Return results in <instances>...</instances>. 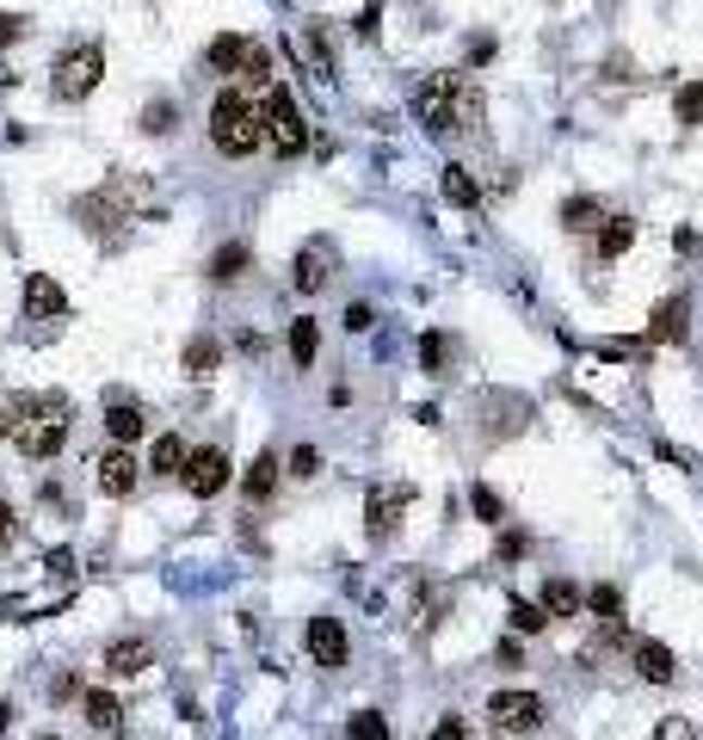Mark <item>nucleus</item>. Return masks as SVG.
<instances>
[{
	"instance_id": "f257e3e1",
	"label": "nucleus",
	"mask_w": 703,
	"mask_h": 740,
	"mask_svg": "<svg viewBox=\"0 0 703 740\" xmlns=\"http://www.w3.org/2000/svg\"><path fill=\"white\" fill-rule=\"evenodd\" d=\"M7 426H13L7 438H20V451L32 463H50L75 432V401L62 389H25V396L7 401Z\"/></svg>"
},
{
	"instance_id": "f03ea898",
	"label": "nucleus",
	"mask_w": 703,
	"mask_h": 740,
	"mask_svg": "<svg viewBox=\"0 0 703 740\" xmlns=\"http://www.w3.org/2000/svg\"><path fill=\"white\" fill-rule=\"evenodd\" d=\"M260 142H266L260 99L248 87H223L210 99V149L228 154V161H248V154H260Z\"/></svg>"
},
{
	"instance_id": "7ed1b4c3",
	"label": "nucleus",
	"mask_w": 703,
	"mask_h": 740,
	"mask_svg": "<svg viewBox=\"0 0 703 740\" xmlns=\"http://www.w3.org/2000/svg\"><path fill=\"white\" fill-rule=\"evenodd\" d=\"M80 223L93 228V235H112V228L136 223V216H154L161 210V198H154V186L142 179V173H112L99 191H87L80 198Z\"/></svg>"
},
{
	"instance_id": "20e7f679",
	"label": "nucleus",
	"mask_w": 703,
	"mask_h": 740,
	"mask_svg": "<svg viewBox=\"0 0 703 740\" xmlns=\"http://www.w3.org/2000/svg\"><path fill=\"white\" fill-rule=\"evenodd\" d=\"M99 80H105V50H99L93 38H87V43H68V50L50 62V99H62V105H80V99L93 93Z\"/></svg>"
},
{
	"instance_id": "39448f33",
	"label": "nucleus",
	"mask_w": 703,
	"mask_h": 740,
	"mask_svg": "<svg viewBox=\"0 0 703 740\" xmlns=\"http://www.w3.org/2000/svg\"><path fill=\"white\" fill-rule=\"evenodd\" d=\"M260 117H266V149L278 154V161H297V154L309 149L303 105L290 99V87H278V80H272V87H266V105H260Z\"/></svg>"
},
{
	"instance_id": "423d86ee",
	"label": "nucleus",
	"mask_w": 703,
	"mask_h": 740,
	"mask_svg": "<svg viewBox=\"0 0 703 740\" xmlns=\"http://www.w3.org/2000/svg\"><path fill=\"white\" fill-rule=\"evenodd\" d=\"M456 87L463 75H426L414 87V117L426 124V136H456Z\"/></svg>"
},
{
	"instance_id": "0eeeda50",
	"label": "nucleus",
	"mask_w": 703,
	"mask_h": 740,
	"mask_svg": "<svg viewBox=\"0 0 703 740\" xmlns=\"http://www.w3.org/2000/svg\"><path fill=\"white\" fill-rule=\"evenodd\" d=\"M481 716H488V728H494V735L525 740V735H537V728H543V698H537V691H494Z\"/></svg>"
},
{
	"instance_id": "6e6552de",
	"label": "nucleus",
	"mask_w": 703,
	"mask_h": 740,
	"mask_svg": "<svg viewBox=\"0 0 703 740\" xmlns=\"http://www.w3.org/2000/svg\"><path fill=\"white\" fill-rule=\"evenodd\" d=\"M179 481H186L191 500H216V493L228 488V451L223 444H204V451L186 456V469H179Z\"/></svg>"
},
{
	"instance_id": "1a4fd4ad",
	"label": "nucleus",
	"mask_w": 703,
	"mask_h": 740,
	"mask_svg": "<svg viewBox=\"0 0 703 740\" xmlns=\"http://www.w3.org/2000/svg\"><path fill=\"white\" fill-rule=\"evenodd\" d=\"M414 506V488H401V481H389V488H377L371 500H364V525H371V537L377 543H389V537L401 531V513Z\"/></svg>"
},
{
	"instance_id": "9d476101",
	"label": "nucleus",
	"mask_w": 703,
	"mask_h": 740,
	"mask_svg": "<svg viewBox=\"0 0 703 740\" xmlns=\"http://www.w3.org/2000/svg\"><path fill=\"white\" fill-rule=\"evenodd\" d=\"M334 241H303V253H297V266H290V285L303 290V297H315V290L334 285Z\"/></svg>"
},
{
	"instance_id": "9b49d317",
	"label": "nucleus",
	"mask_w": 703,
	"mask_h": 740,
	"mask_svg": "<svg viewBox=\"0 0 703 740\" xmlns=\"http://www.w3.org/2000/svg\"><path fill=\"white\" fill-rule=\"evenodd\" d=\"M309 654H315V666H327V673H340V666L352 661V642H346L340 617H309Z\"/></svg>"
},
{
	"instance_id": "f8f14e48",
	"label": "nucleus",
	"mask_w": 703,
	"mask_h": 740,
	"mask_svg": "<svg viewBox=\"0 0 703 740\" xmlns=\"http://www.w3.org/2000/svg\"><path fill=\"white\" fill-rule=\"evenodd\" d=\"M25 315H32V322H62V315H68V290H62L50 272H32V278H25Z\"/></svg>"
},
{
	"instance_id": "ddd939ff",
	"label": "nucleus",
	"mask_w": 703,
	"mask_h": 740,
	"mask_svg": "<svg viewBox=\"0 0 703 740\" xmlns=\"http://www.w3.org/2000/svg\"><path fill=\"white\" fill-rule=\"evenodd\" d=\"M629 661H636V673H642L648 685H673V679H679V661H673V648L654 642V636H636V642H629Z\"/></svg>"
},
{
	"instance_id": "4468645a",
	"label": "nucleus",
	"mask_w": 703,
	"mask_h": 740,
	"mask_svg": "<svg viewBox=\"0 0 703 740\" xmlns=\"http://www.w3.org/2000/svg\"><path fill=\"white\" fill-rule=\"evenodd\" d=\"M105 432H112V444H136V438L149 432V414H142V401L130 396H105Z\"/></svg>"
},
{
	"instance_id": "2eb2a0df",
	"label": "nucleus",
	"mask_w": 703,
	"mask_h": 740,
	"mask_svg": "<svg viewBox=\"0 0 703 740\" xmlns=\"http://www.w3.org/2000/svg\"><path fill=\"white\" fill-rule=\"evenodd\" d=\"M93 469H99V493H112V500H130L136 493V456L124 451V444H112Z\"/></svg>"
},
{
	"instance_id": "dca6fc26",
	"label": "nucleus",
	"mask_w": 703,
	"mask_h": 740,
	"mask_svg": "<svg viewBox=\"0 0 703 740\" xmlns=\"http://www.w3.org/2000/svg\"><path fill=\"white\" fill-rule=\"evenodd\" d=\"M685 334H691V303H685V297H666V303L648 315V340H654V346H679Z\"/></svg>"
},
{
	"instance_id": "f3484780",
	"label": "nucleus",
	"mask_w": 703,
	"mask_h": 740,
	"mask_svg": "<svg viewBox=\"0 0 703 740\" xmlns=\"http://www.w3.org/2000/svg\"><path fill=\"white\" fill-rule=\"evenodd\" d=\"M149 666H154V648L142 642V636H124V642L105 648V673H112V679H136V673H149Z\"/></svg>"
},
{
	"instance_id": "a211bd4d",
	"label": "nucleus",
	"mask_w": 703,
	"mask_h": 740,
	"mask_svg": "<svg viewBox=\"0 0 703 740\" xmlns=\"http://www.w3.org/2000/svg\"><path fill=\"white\" fill-rule=\"evenodd\" d=\"M248 266H253V247L248 241H223L216 253H210V278H216V285H241V278H248Z\"/></svg>"
},
{
	"instance_id": "6ab92c4d",
	"label": "nucleus",
	"mask_w": 703,
	"mask_h": 740,
	"mask_svg": "<svg viewBox=\"0 0 703 740\" xmlns=\"http://www.w3.org/2000/svg\"><path fill=\"white\" fill-rule=\"evenodd\" d=\"M278 475H285V463H278L272 451H260V456L248 463V475H241V493H248L253 506H260V500H272V488H278Z\"/></svg>"
},
{
	"instance_id": "aec40b11",
	"label": "nucleus",
	"mask_w": 703,
	"mask_h": 740,
	"mask_svg": "<svg viewBox=\"0 0 703 740\" xmlns=\"http://www.w3.org/2000/svg\"><path fill=\"white\" fill-rule=\"evenodd\" d=\"M248 43H253V38H241V32H223V38H210L204 62L216 68V75H241V62H248Z\"/></svg>"
},
{
	"instance_id": "412c9836",
	"label": "nucleus",
	"mask_w": 703,
	"mask_h": 740,
	"mask_svg": "<svg viewBox=\"0 0 703 740\" xmlns=\"http://www.w3.org/2000/svg\"><path fill=\"white\" fill-rule=\"evenodd\" d=\"M629 247H636V223L629 216H605L599 223V260H624Z\"/></svg>"
},
{
	"instance_id": "4be33fe9",
	"label": "nucleus",
	"mask_w": 703,
	"mask_h": 740,
	"mask_svg": "<svg viewBox=\"0 0 703 740\" xmlns=\"http://www.w3.org/2000/svg\"><path fill=\"white\" fill-rule=\"evenodd\" d=\"M290 359H297V371H309V364L322 359V327H315V315L290 322Z\"/></svg>"
},
{
	"instance_id": "5701e85b",
	"label": "nucleus",
	"mask_w": 703,
	"mask_h": 740,
	"mask_svg": "<svg viewBox=\"0 0 703 740\" xmlns=\"http://www.w3.org/2000/svg\"><path fill=\"white\" fill-rule=\"evenodd\" d=\"M80 710H87V722H93L99 735H112V728H124V703H117L112 691H87V698H80Z\"/></svg>"
},
{
	"instance_id": "b1692460",
	"label": "nucleus",
	"mask_w": 703,
	"mask_h": 740,
	"mask_svg": "<svg viewBox=\"0 0 703 740\" xmlns=\"http://www.w3.org/2000/svg\"><path fill=\"white\" fill-rule=\"evenodd\" d=\"M599 223H605L599 198H568V204H562V228H568V235H599Z\"/></svg>"
},
{
	"instance_id": "393cba45",
	"label": "nucleus",
	"mask_w": 703,
	"mask_h": 740,
	"mask_svg": "<svg viewBox=\"0 0 703 740\" xmlns=\"http://www.w3.org/2000/svg\"><path fill=\"white\" fill-rule=\"evenodd\" d=\"M216 364H223V346L210 340V334H198V340L186 346V377L204 382V377H216Z\"/></svg>"
},
{
	"instance_id": "a878e982",
	"label": "nucleus",
	"mask_w": 703,
	"mask_h": 740,
	"mask_svg": "<svg viewBox=\"0 0 703 740\" xmlns=\"http://www.w3.org/2000/svg\"><path fill=\"white\" fill-rule=\"evenodd\" d=\"M481 117H488V99H481L476 80L463 75V87H456V130H481Z\"/></svg>"
},
{
	"instance_id": "bb28decb",
	"label": "nucleus",
	"mask_w": 703,
	"mask_h": 740,
	"mask_svg": "<svg viewBox=\"0 0 703 740\" xmlns=\"http://www.w3.org/2000/svg\"><path fill=\"white\" fill-rule=\"evenodd\" d=\"M444 198H451V204H463V210H476L481 204V186H476V173L469 167H444Z\"/></svg>"
},
{
	"instance_id": "cd10ccee",
	"label": "nucleus",
	"mask_w": 703,
	"mask_h": 740,
	"mask_svg": "<svg viewBox=\"0 0 703 740\" xmlns=\"http://www.w3.org/2000/svg\"><path fill=\"white\" fill-rule=\"evenodd\" d=\"M136 124H142V136H173L179 130V105H173V99H149Z\"/></svg>"
},
{
	"instance_id": "c85d7f7f",
	"label": "nucleus",
	"mask_w": 703,
	"mask_h": 740,
	"mask_svg": "<svg viewBox=\"0 0 703 740\" xmlns=\"http://www.w3.org/2000/svg\"><path fill=\"white\" fill-rule=\"evenodd\" d=\"M580 605H587V599H580L574 580H550V587H543V611H550V617H580Z\"/></svg>"
},
{
	"instance_id": "c756f323",
	"label": "nucleus",
	"mask_w": 703,
	"mask_h": 740,
	"mask_svg": "<svg viewBox=\"0 0 703 740\" xmlns=\"http://www.w3.org/2000/svg\"><path fill=\"white\" fill-rule=\"evenodd\" d=\"M186 456H191V451H186V438H173V432H167V438H154L149 469H154V475H179V469H186Z\"/></svg>"
},
{
	"instance_id": "7c9ffc66",
	"label": "nucleus",
	"mask_w": 703,
	"mask_h": 740,
	"mask_svg": "<svg viewBox=\"0 0 703 740\" xmlns=\"http://www.w3.org/2000/svg\"><path fill=\"white\" fill-rule=\"evenodd\" d=\"M506 624H513L518 636H543V629H550V611L531 605V599H513V605H506Z\"/></svg>"
},
{
	"instance_id": "2f4dec72",
	"label": "nucleus",
	"mask_w": 703,
	"mask_h": 740,
	"mask_svg": "<svg viewBox=\"0 0 703 740\" xmlns=\"http://www.w3.org/2000/svg\"><path fill=\"white\" fill-rule=\"evenodd\" d=\"M241 87H272V50L266 43H248V62H241Z\"/></svg>"
},
{
	"instance_id": "473e14b6",
	"label": "nucleus",
	"mask_w": 703,
	"mask_h": 740,
	"mask_svg": "<svg viewBox=\"0 0 703 740\" xmlns=\"http://www.w3.org/2000/svg\"><path fill=\"white\" fill-rule=\"evenodd\" d=\"M587 611L599 617V624H624V592H617V587H592L587 592Z\"/></svg>"
},
{
	"instance_id": "72a5a7b5",
	"label": "nucleus",
	"mask_w": 703,
	"mask_h": 740,
	"mask_svg": "<svg viewBox=\"0 0 703 740\" xmlns=\"http://www.w3.org/2000/svg\"><path fill=\"white\" fill-rule=\"evenodd\" d=\"M346 735L352 740H396L389 735V722H382V710H359V716L346 722Z\"/></svg>"
},
{
	"instance_id": "f704fd0d",
	"label": "nucleus",
	"mask_w": 703,
	"mask_h": 740,
	"mask_svg": "<svg viewBox=\"0 0 703 740\" xmlns=\"http://www.w3.org/2000/svg\"><path fill=\"white\" fill-rule=\"evenodd\" d=\"M451 352H456V346H451V334H426V340H419V364H426L432 377L444 371V364H451Z\"/></svg>"
},
{
	"instance_id": "c9c22d12",
	"label": "nucleus",
	"mask_w": 703,
	"mask_h": 740,
	"mask_svg": "<svg viewBox=\"0 0 703 740\" xmlns=\"http://www.w3.org/2000/svg\"><path fill=\"white\" fill-rule=\"evenodd\" d=\"M469 506H476V518H481V525H500V518H506V500H500L494 488H481V481L469 488Z\"/></svg>"
},
{
	"instance_id": "e433bc0d",
	"label": "nucleus",
	"mask_w": 703,
	"mask_h": 740,
	"mask_svg": "<svg viewBox=\"0 0 703 740\" xmlns=\"http://www.w3.org/2000/svg\"><path fill=\"white\" fill-rule=\"evenodd\" d=\"M303 57H309V68H315V80H334V50H327L322 32H309L303 38Z\"/></svg>"
},
{
	"instance_id": "4c0bfd02",
	"label": "nucleus",
	"mask_w": 703,
	"mask_h": 740,
	"mask_svg": "<svg viewBox=\"0 0 703 740\" xmlns=\"http://www.w3.org/2000/svg\"><path fill=\"white\" fill-rule=\"evenodd\" d=\"M673 112H679V124H685V130H691V124H703V80L679 87V99H673Z\"/></svg>"
},
{
	"instance_id": "58836bf2",
	"label": "nucleus",
	"mask_w": 703,
	"mask_h": 740,
	"mask_svg": "<svg viewBox=\"0 0 703 740\" xmlns=\"http://www.w3.org/2000/svg\"><path fill=\"white\" fill-rule=\"evenodd\" d=\"M290 475H297V481H315V475H322V451H315V444H303V451L290 456Z\"/></svg>"
},
{
	"instance_id": "ea45409f",
	"label": "nucleus",
	"mask_w": 703,
	"mask_h": 740,
	"mask_svg": "<svg viewBox=\"0 0 703 740\" xmlns=\"http://www.w3.org/2000/svg\"><path fill=\"white\" fill-rule=\"evenodd\" d=\"M25 32H32V20H25V13H0V50H13Z\"/></svg>"
},
{
	"instance_id": "a19ab883",
	"label": "nucleus",
	"mask_w": 703,
	"mask_h": 740,
	"mask_svg": "<svg viewBox=\"0 0 703 740\" xmlns=\"http://www.w3.org/2000/svg\"><path fill=\"white\" fill-rule=\"evenodd\" d=\"M494 555H500V562H525V555H531V537H525V531H506Z\"/></svg>"
},
{
	"instance_id": "79ce46f5",
	"label": "nucleus",
	"mask_w": 703,
	"mask_h": 740,
	"mask_svg": "<svg viewBox=\"0 0 703 740\" xmlns=\"http://www.w3.org/2000/svg\"><path fill=\"white\" fill-rule=\"evenodd\" d=\"M654 740H698V728H691L685 716H666L661 728H654Z\"/></svg>"
},
{
	"instance_id": "37998d69",
	"label": "nucleus",
	"mask_w": 703,
	"mask_h": 740,
	"mask_svg": "<svg viewBox=\"0 0 703 740\" xmlns=\"http://www.w3.org/2000/svg\"><path fill=\"white\" fill-rule=\"evenodd\" d=\"M432 740H469V728H463V716H438L432 722Z\"/></svg>"
},
{
	"instance_id": "c03bdc74",
	"label": "nucleus",
	"mask_w": 703,
	"mask_h": 740,
	"mask_svg": "<svg viewBox=\"0 0 703 740\" xmlns=\"http://www.w3.org/2000/svg\"><path fill=\"white\" fill-rule=\"evenodd\" d=\"M13 537H20V513H13V506H7V500H0V550H7V543H13Z\"/></svg>"
},
{
	"instance_id": "a18cd8bd",
	"label": "nucleus",
	"mask_w": 703,
	"mask_h": 740,
	"mask_svg": "<svg viewBox=\"0 0 703 740\" xmlns=\"http://www.w3.org/2000/svg\"><path fill=\"white\" fill-rule=\"evenodd\" d=\"M371 322H377V315H371V303H352V309H346V327H352V334H364Z\"/></svg>"
},
{
	"instance_id": "49530a36",
	"label": "nucleus",
	"mask_w": 703,
	"mask_h": 740,
	"mask_svg": "<svg viewBox=\"0 0 703 740\" xmlns=\"http://www.w3.org/2000/svg\"><path fill=\"white\" fill-rule=\"evenodd\" d=\"M377 25H382V7H364V13H359V38H377Z\"/></svg>"
},
{
	"instance_id": "de8ad7c7",
	"label": "nucleus",
	"mask_w": 703,
	"mask_h": 740,
	"mask_svg": "<svg viewBox=\"0 0 703 740\" xmlns=\"http://www.w3.org/2000/svg\"><path fill=\"white\" fill-rule=\"evenodd\" d=\"M7 722H13V703H0V735H7Z\"/></svg>"
},
{
	"instance_id": "09e8293b",
	"label": "nucleus",
	"mask_w": 703,
	"mask_h": 740,
	"mask_svg": "<svg viewBox=\"0 0 703 740\" xmlns=\"http://www.w3.org/2000/svg\"><path fill=\"white\" fill-rule=\"evenodd\" d=\"M7 432H13V426H7V414H0V438H7Z\"/></svg>"
},
{
	"instance_id": "8fccbe9b",
	"label": "nucleus",
	"mask_w": 703,
	"mask_h": 740,
	"mask_svg": "<svg viewBox=\"0 0 703 740\" xmlns=\"http://www.w3.org/2000/svg\"><path fill=\"white\" fill-rule=\"evenodd\" d=\"M43 740H62V735H43Z\"/></svg>"
}]
</instances>
